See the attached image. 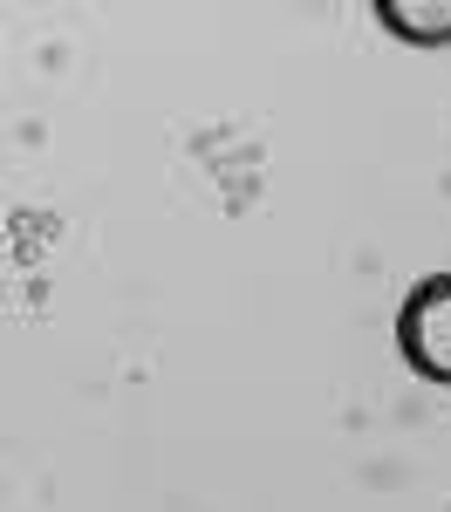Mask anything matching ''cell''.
I'll list each match as a JSON object with an SVG mask.
<instances>
[{
  "instance_id": "1",
  "label": "cell",
  "mask_w": 451,
  "mask_h": 512,
  "mask_svg": "<svg viewBox=\"0 0 451 512\" xmlns=\"http://www.w3.org/2000/svg\"><path fill=\"white\" fill-rule=\"evenodd\" d=\"M397 349L417 376L451 383V274H431L410 287V301L397 308Z\"/></svg>"
},
{
  "instance_id": "2",
  "label": "cell",
  "mask_w": 451,
  "mask_h": 512,
  "mask_svg": "<svg viewBox=\"0 0 451 512\" xmlns=\"http://www.w3.org/2000/svg\"><path fill=\"white\" fill-rule=\"evenodd\" d=\"M376 21L410 48H445L451 41V0H376Z\"/></svg>"
}]
</instances>
